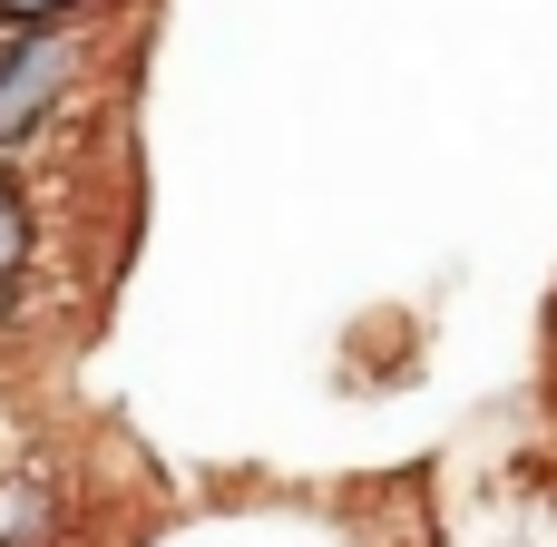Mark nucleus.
I'll return each mask as SVG.
<instances>
[{"label": "nucleus", "mask_w": 557, "mask_h": 547, "mask_svg": "<svg viewBox=\"0 0 557 547\" xmlns=\"http://www.w3.org/2000/svg\"><path fill=\"white\" fill-rule=\"evenodd\" d=\"M147 0H0V29H108L137 20Z\"/></svg>", "instance_id": "20e7f679"}, {"label": "nucleus", "mask_w": 557, "mask_h": 547, "mask_svg": "<svg viewBox=\"0 0 557 547\" xmlns=\"http://www.w3.org/2000/svg\"><path fill=\"white\" fill-rule=\"evenodd\" d=\"M127 59H137V20H108V29H0V157L39 166L49 147H69L108 108Z\"/></svg>", "instance_id": "f257e3e1"}, {"label": "nucleus", "mask_w": 557, "mask_h": 547, "mask_svg": "<svg viewBox=\"0 0 557 547\" xmlns=\"http://www.w3.org/2000/svg\"><path fill=\"white\" fill-rule=\"evenodd\" d=\"M49 284V196L29 166L0 157V294H39Z\"/></svg>", "instance_id": "f03ea898"}, {"label": "nucleus", "mask_w": 557, "mask_h": 547, "mask_svg": "<svg viewBox=\"0 0 557 547\" xmlns=\"http://www.w3.org/2000/svg\"><path fill=\"white\" fill-rule=\"evenodd\" d=\"M69 480L59 470H0V547H69Z\"/></svg>", "instance_id": "7ed1b4c3"}]
</instances>
